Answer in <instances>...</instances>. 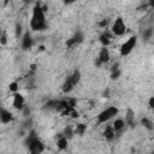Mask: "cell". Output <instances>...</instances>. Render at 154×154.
Here are the masks:
<instances>
[{
  "label": "cell",
  "mask_w": 154,
  "mask_h": 154,
  "mask_svg": "<svg viewBox=\"0 0 154 154\" xmlns=\"http://www.w3.org/2000/svg\"><path fill=\"white\" fill-rule=\"evenodd\" d=\"M26 147H28L30 154H41L45 150V144H43V142L38 137H36L32 141H30L26 144Z\"/></svg>",
  "instance_id": "5"
},
{
  "label": "cell",
  "mask_w": 154,
  "mask_h": 154,
  "mask_svg": "<svg viewBox=\"0 0 154 154\" xmlns=\"http://www.w3.org/2000/svg\"><path fill=\"white\" fill-rule=\"evenodd\" d=\"M117 70H119V64H118V63L112 65V67H111V72H114V71H117Z\"/></svg>",
  "instance_id": "32"
},
{
  "label": "cell",
  "mask_w": 154,
  "mask_h": 154,
  "mask_svg": "<svg viewBox=\"0 0 154 154\" xmlns=\"http://www.w3.org/2000/svg\"><path fill=\"white\" fill-rule=\"evenodd\" d=\"M57 103H58V100H48L45 105H43V109H48V111H55V107H57Z\"/></svg>",
  "instance_id": "18"
},
{
  "label": "cell",
  "mask_w": 154,
  "mask_h": 154,
  "mask_svg": "<svg viewBox=\"0 0 154 154\" xmlns=\"http://www.w3.org/2000/svg\"><path fill=\"white\" fill-rule=\"evenodd\" d=\"M125 125H129V126H135V112L131 109V108H128L126 109V113H125V120H124Z\"/></svg>",
  "instance_id": "10"
},
{
  "label": "cell",
  "mask_w": 154,
  "mask_h": 154,
  "mask_svg": "<svg viewBox=\"0 0 154 154\" xmlns=\"http://www.w3.org/2000/svg\"><path fill=\"white\" fill-rule=\"evenodd\" d=\"M85 131H87V125L83 124V123H78V124L75 126V129H73V134H75V135H79V136L84 135Z\"/></svg>",
  "instance_id": "16"
},
{
  "label": "cell",
  "mask_w": 154,
  "mask_h": 154,
  "mask_svg": "<svg viewBox=\"0 0 154 154\" xmlns=\"http://www.w3.org/2000/svg\"><path fill=\"white\" fill-rule=\"evenodd\" d=\"M148 103H149V107H150V108H153V107H154V96H150V97H149Z\"/></svg>",
  "instance_id": "33"
},
{
  "label": "cell",
  "mask_w": 154,
  "mask_h": 154,
  "mask_svg": "<svg viewBox=\"0 0 154 154\" xmlns=\"http://www.w3.org/2000/svg\"><path fill=\"white\" fill-rule=\"evenodd\" d=\"M153 36V28H147L144 29L143 34H142V37H143V41H148L149 38H152Z\"/></svg>",
  "instance_id": "22"
},
{
  "label": "cell",
  "mask_w": 154,
  "mask_h": 154,
  "mask_svg": "<svg viewBox=\"0 0 154 154\" xmlns=\"http://www.w3.org/2000/svg\"><path fill=\"white\" fill-rule=\"evenodd\" d=\"M117 114H118V108L116 106H109L97 114V123L105 124V123L109 122L112 118H114Z\"/></svg>",
  "instance_id": "2"
},
{
  "label": "cell",
  "mask_w": 154,
  "mask_h": 154,
  "mask_svg": "<svg viewBox=\"0 0 154 154\" xmlns=\"http://www.w3.org/2000/svg\"><path fill=\"white\" fill-rule=\"evenodd\" d=\"M141 125H143L146 129H148L149 131H152L153 129H154V124H153V122L149 119V118H142L141 119Z\"/></svg>",
  "instance_id": "20"
},
{
  "label": "cell",
  "mask_w": 154,
  "mask_h": 154,
  "mask_svg": "<svg viewBox=\"0 0 154 154\" xmlns=\"http://www.w3.org/2000/svg\"><path fill=\"white\" fill-rule=\"evenodd\" d=\"M12 105H13V107H14L16 109L22 111V109L24 108V106H25V99H24V96H23L22 94H19V93H16V94L13 95Z\"/></svg>",
  "instance_id": "8"
},
{
  "label": "cell",
  "mask_w": 154,
  "mask_h": 154,
  "mask_svg": "<svg viewBox=\"0 0 154 154\" xmlns=\"http://www.w3.org/2000/svg\"><path fill=\"white\" fill-rule=\"evenodd\" d=\"M111 38H112V32H109L108 30H105L100 36H99V41L102 45V47H108L111 43Z\"/></svg>",
  "instance_id": "9"
},
{
  "label": "cell",
  "mask_w": 154,
  "mask_h": 154,
  "mask_svg": "<svg viewBox=\"0 0 154 154\" xmlns=\"http://www.w3.org/2000/svg\"><path fill=\"white\" fill-rule=\"evenodd\" d=\"M30 28L34 31H43L47 29V22H46V14L42 10V5L40 2H36L32 8V14L30 19Z\"/></svg>",
  "instance_id": "1"
},
{
  "label": "cell",
  "mask_w": 154,
  "mask_h": 154,
  "mask_svg": "<svg viewBox=\"0 0 154 154\" xmlns=\"http://www.w3.org/2000/svg\"><path fill=\"white\" fill-rule=\"evenodd\" d=\"M137 45V36H131L129 37L119 48V52H120V55L122 57H125V55H129L132 49L136 47Z\"/></svg>",
  "instance_id": "3"
},
{
  "label": "cell",
  "mask_w": 154,
  "mask_h": 154,
  "mask_svg": "<svg viewBox=\"0 0 154 154\" xmlns=\"http://www.w3.org/2000/svg\"><path fill=\"white\" fill-rule=\"evenodd\" d=\"M108 23H109V18H103L102 20L99 22V26L102 28V29H105V28H107Z\"/></svg>",
  "instance_id": "27"
},
{
  "label": "cell",
  "mask_w": 154,
  "mask_h": 154,
  "mask_svg": "<svg viewBox=\"0 0 154 154\" xmlns=\"http://www.w3.org/2000/svg\"><path fill=\"white\" fill-rule=\"evenodd\" d=\"M94 64H95V66H96V67H100V66L102 65V64H101V61H100V60H99L97 58L95 59V61H94Z\"/></svg>",
  "instance_id": "35"
},
{
  "label": "cell",
  "mask_w": 154,
  "mask_h": 154,
  "mask_svg": "<svg viewBox=\"0 0 154 154\" xmlns=\"http://www.w3.org/2000/svg\"><path fill=\"white\" fill-rule=\"evenodd\" d=\"M63 134V136L69 141V140H71L72 137H73V129H72V126H70V125H67L65 129H64V131L61 132Z\"/></svg>",
  "instance_id": "19"
},
{
  "label": "cell",
  "mask_w": 154,
  "mask_h": 154,
  "mask_svg": "<svg viewBox=\"0 0 154 154\" xmlns=\"http://www.w3.org/2000/svg\"><path fill=\"white\" fill-rule=\"evenodd\" d=\"M73 88H75V87H73V84L71 83L70 78L67 77V78H66V81H65V82H64V84H63V91H64V93H70Z\"/></svg>",
  "instance_id": "21"
},
{
  "label": "cell",
  "mask_w": 154,
  "mask_h": 154,
  "mask_svg": "<svg viewBox=\"0 0 154 154\" xmlns=\"http://www.w3.org/2000/svg\"><path fill=\"white\" fill-rule=\"evenodd\" d=\"M112 128H113V130H114V132H116V134H117V132H120V131L125 128L124 119H120V118L116 119V120L113 122V124H112Z\"/></svg>",
  "instance_id": "14"
},
{
  "label": "cell",
  "mask_w": 154,
  "mask_h": 154,
  "mask_svg": "<svg viewBox=\"0 0 154 154\" xmlns=\"http://www.w3.org/2000/svg\"><path fill=\"white\" fill-rule=\"evenodd\" d=\"M2 32H4V30H1V29H0V36L2 35Z\"/></svg>",
  "instance_id": "38"
},
{
  "label": "cell",
  "mask_w": 154,
  "mask_h": 154,
  "mask_svg": "<svg viewBox=\"0 0 154 154\" xmlns=\"http://www.w3.org/2000/svg\"><path fill=\"white\" fill-rule=\"evenodd\" d=\"M67 101V106L70 107V108H75L76 106H77V99H75V97H70L69 100H66Z\"/></svg>",
  "instance_id": "25"
},
{
  "label": "cell",
  "mask_w": 154,
  "mask_h": 154,
  "mask_svg": "<svg viewBox=\"0 0 154 154\" xmlns=\"http://www.w3.org/2000/svg\"><path fill=\"white\" fill-rule=\"evenodd\" d=\"M14 35L17 38H22L23 36V26L20 23H17L16 24V29H14Z\"/></svg>",
  "instance_id": "23"
},
{
  "label": "cell",
  "mask_w": 154,
  "mask_h": 154,
  "mask_svg": "<svg viewBox=\"0 0 154 154\" xmlns=\"http://www.w3.org/2000/svg\"><path fill=\"white\" fill-rule=\"evenodd\" d=\"M13 120V114L5 107L0 106V123L1 124H8Z\"/></svg>",
  "instance_id": "7"
},
{
  "label": "cell",
  "mask_w": 154,
  "mask_h": 154,
  "mask_svg": "<svg viewBox=\"0 0 154 154\" xmlns=\"http://www.w3.org/2000/svg\"><path fill=\"white\" fill-rule=\"evenodd\" d=\"M67 142L69 141L64 136L59 137L57 140V148H58V150H66L67 149Z\"/></svg>",
  "instance_id": "15"
},
{
  "label": "cell",
  "mask_w": 154,
  "mask_h": 154,
  "mask_svg": "<svg viewBox=\"0 0 154 154\" xmlns=\"http://www.w3.org/2000/svg\"><path fill=\"white\" fill-rule=\"evenodd\" d=\"M38 48H40V51H45V46H40Z\"/></svg>",
  "instance_id": "37"
},
{
  "label": "cell",
  "mask_w": 154,
  "mask_h": 154,
  "mask_svg": "<svg viewBox=\"0 0 154 154\" xmlns=\"http://www.w3.org/2000/svg\"><path fill=\"white\" fill-rule=\"evenodd\" d=\"M108 95H109V89H106V90L103 91V96H105V97H108Z\"/></svg>",
  "instance_id": "36"
},
{
  "label": "cell",
  "mask_w": 154,
  "mask_h": 154,
  "mask_svg": "<svg viewBox=\"0 0 154 154\" xmlns=\"http://www.w3.org/2000/svg\"><path fill=\"white\" fill-rule=\"evenodd\" d=\"M72 38H73V41H75V43H76V45L82 43V42L84 41V34H83V31L77 30V31L75 32V35L72 36Z\"/></svg>",
  "instance_id": "17"
},
{
  "label": "cell",
  "mask_w": 154,
  "mask_h": 154,
  "mask_svg": "<svg viewBox=\"0 0 154 154\" xmlns=\"http://www.w3.org/2000/svg\"><path fill=\"white\" fill-rule=\"evenodd\" d=\"M34 46V38L30 35V32H24L22 36V49L23 51H30Z\"/></svg>",
  "instance_id": "6"
},
{
  "label": "cell",
  "mask_w": 154,
  "mask_h": 154,
  "mask_svg": "<svg viewBox=\"0 0 154 154\" xmlns=\"http://www.w3.org/2000/svg\"><path fill=\"white\" fill-rule=\"evenodd\" d=\"M18 89H19V84H18V82H11L10 84H8V90L10 91H12L13 94H16V93H18Z\"/></svg>",
  "instance_id": "24"
},
{
  "label": "cell",
  "mask_w": 154,
  "mask_h": 154,
  "mask_svg": "<svg viewBox=\"0 0 154 154\" xmlns=\"http://www.w3.org/2000/svg\"><path fill=\"white\" fill-rule=\"evenodd\" d=\"M22 111H23V116H24L25 118H28V117L30 116V113H31V111H30V108H29L28 106H24V108H23Z\"/></svg>",
  "instance_id": "30"
},
{
  "label": "cell",
  "mask_w": 154,
  "mask_h": 154,
  "mask_svg": "<svg viewBox=\"0 0 154 154\" xmlns=\"http://www.w3.org/2000/svg\"><path fill=\"white\" fill-rule=\"evenodd\" d=\"M29 67H30V71H31V72H35L37 66H36V64H30V66H29Z\"/></svg>",
  "instance_id": "34"
},
{
  "label": "cell",
  "mask_w": 154,
  "mask_h": 154,
  "mask_svg": "<svg viewBox=\"0 0 154 154\" xmlns=\"http://www.w3.org/2000/svg\"><path fill=\"white\" fill-rule=\"evenodd\" d=\"M65 45L67 46V48H72L73 46H76V43H75V41H73V38H72V37L67 38V40H66V42H65Z\"/></svg>",
  "instance_id": "29"
},
{
  "label": "cell",
  "mask_w": 154,
  "mask_h": 154,
  "mask_svg": "<svg viewBox=\"0 0 154 154\" xmlns=\"http://www.w3.org/2000/svg\"><path fill=\"white\" fill-rule=\"evenodd\" d=\"M69 78H70V81H71V83L73 84V87H76L78 83H79V81H81V71L79 70H73V72L69 76Z\"/></svg>",
  "instance_id": "13"
},
{
  "label": "cell",
  "mask_w": 154,
  "mask_h": 154,
  "mask_svg": "<svg viewBox=\"0 0 154 154\" xmlns=\"http://www.w3.org/2000/svg\"><path fill=\"white\" fill-rule=\"evenodd\" d=\"M97 59L101 61V64L108 63V61H109V59H111V55H109V51H108V48L102 47V48L100 49V53H99Z\"/></svg>",
  "instance_id": "11"
},
{
  "label": "cell",
  "mask_w": 154,
  "mask_h": 154,
  "mask_svg": "<svg viewBox=\"0 0 154 154\" xmlns=\"http://www.w3.org/2000/svg\"><path fill=\"white\" fill-rule=\"evenodd\" d=\"M120 75H122L120 69H119V70H117V71H114V72H111V79L116 81V79H118V78L120 77Z\"/></svg>",
  "instance_id": "28"
},
{
  "label": "cell",
  "mask_w": 154,
  "mask_h": 154,
  "mask_svg": "<svg viewBox=\"0 0 154 154\" xmlns=\"http://www.w3.org/2000/svg\"><path fill=\"white\" fill-rule=\"evenodd\" d=\"M69 116H71V118H72V119H76V118H78V117H79V113L73 108V109L70 112V114H69Z\"/></svg>",
  "instance_id": "31"
},
{
  "label": "cell",
  "mask_w": 154,
  "mask_h": 154,
  "mask_svg": "<svg viewBox=\"0 0 154 154\" xmlns=\"http://www.w3.org/2000/svg\"><path fill=\"white\" fill-rule=\"evenodd\" d=\"M102 135H103V137H105L107 141H112V140L116 137V132H114V130H113L112 125H107V126L105 128V130H103Z\"/></svg>",
  "instance_id": "12"
},
{
  "label": "cell",
  "mask_w": 154,
  "mask_h": 154,
  "mask_svg": "<svg viewBox=\"0 0 154 154\" xmlns=\"http://www.w3.org/2000/svg\"><path fill=\"white\" fill-rule=\"evenodd\" d=\"M7 41H8V40H7V34L4 31L2 35L0 36V45H1V46H6V45H7Z\"/></svg>",
  "instance_id": "26"
},
{
  "label": "cell",
  "mask_w": 154,
  "mask_h": 154,
  "mask_svg": "<svg viewBox=\"0 0 154 154\" xmlns=\"http://www.w3.org/2000/svg\"><path fill=\"white\" fill-rule=\"evenodd\" d=\"M126 31V25L124 23V19L122 17H117L112 24V29H111V32L112 35H116V36H123Z\"/></svg>",
  "instance_id": "4"
}]
</instances>
